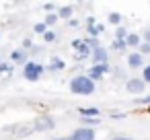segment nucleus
<instances>
[{
    "label": "nucleus",
    "instance_id": "nucleus-4",
    "mask_svg": "<svg viewBox=\"0 0 150 140\" xmlns=\"http://www.w3.org/2000/svg\"><path fill=\"white\" fill-rule=\"evenodd\" d=\"M125 89H127V93H132V95H140V93H144L146 85H144L142 78H127V80H125Z\"/></svg>",
    "mask_w": 150,
    "mask_h": 140
},
{
    "label": "nucleus",
    "instance_id": "nucleus-18",
    "mask_svg": "<svg viewBox=\"0 0 150 140\" xmlns=\"http://www.w3.org/2000/svg\"><path fill=\"white\" fill-rule=\"evenodd\" d=\"M111 48H113L115 52H125V50H127V48H125V41H119V39H113Z\"/></svg>",
    "mask_w": 150,
    "mask_h": 140
},
{
    "label": "nucleus",
    "instance_id": "nucleus-19",
    "mask_svg": "<svg viewBox=\"0 0 150 140\" xmlns=\"http://www.w3.org/2000/svg\"><path fill=\"white\" fill-rule=\"evenodd\" d=\"M138 54H140L142 58H144L146 54H150V43H144V41H142V43L138 45Z\"/></svg>",
    "mask_w": 150,
    "mask_h": 140
},
{
    "label": "nucleus",
    "instance_id": "nucleus-25",
    "mask_svg": "<svg viewBox=\"0 0 150 140\" xmlns=\"http://www.w3.org/2000/svg\"><path fill=\"white\" fill-rule=\"evenodd\" d=\"M43 39L50 43V41H54V39H56V33H54V31H45V33H43Z\"/></svg>",
    "mask_w": 150,
    "mask_h": 140
},
{
    "label": "nucleus",
    "instance_id": "nucleus-9",
    "mask_svg": "<svg viewBox=\"0 0 150 140\" xmlns=\"http://www.w3.org/2000/svg\"><path fill=\"white\" fill-rule=\"evenodd\" d=\"M144 64V58L138 54V52H132L129 56H127V66L132 68V70H136V68H140Z\"/></svg>",
    "mask_w": 150,
    "mask_h": 140
},
{
    "label": "nucleus",
    "instance_id": "nucleus-22",
    "mask_svg": "<svg viewBox=\"0 0 150 140\" xmlns=\"http://www.w3.org/2000/svg\"><path fill=\"white\" fill-rule=\"evenodd\" d=\"M13 70V64H6V62H0V74H8Z\"/></svg>",
    "mask_w": 150,
    "mask_h": 140
},
{
    "label": "nucleus",
    "instance_id": "nucleus-12",
    "mask_svg": "<svg viewBox=\"0 0 150 140\" xmlns=\"http://www.w3.org/2000/svg\"><path fill=\"white\" fill-rule=\"evenodd\" d=\"M64 68H66V62H64L62 58H52V62H50V66H47V70H52V72L64 70Z\"/></svg>",
    "mask_w": 150,
    "mask_h": 140
},
{
    "label": "nucleus",
    "instance_id": "nucleus-13",
    "mask_svg": "<svg viewBox=\"0 0 150 140\" xmlns=\"http://www.w3.org/2000/svg\"><path fill=\"white\" fill-rule=\"evenodd\" d=\"M78 111H80V117H99L101 113L97 107H80Z\"/></svg>",
    "mask_w": 150,
    "mask_h": 140
},
{
    "label": "nucleus",
    "instance_id": "nucleus-27",
    "mask_svg": "<svg viewBox=\"0 0 150 140\" xmlns=\"http://www.w3.org/2000/svg\"><path fill=\"white\" fill-rule=\"evenodd\" d=\"M138 103H146V105H150V95H146V97H142V99H136Z\"/></svg>",
    "mask_w": 150,
    "mask_h": 140
},
{
    "label": "nucleus",
    "instance_id": "nucleus-3",
    "mask_svg": "<svg viewBox=\"0 0 150 140\" xmlns=\"http://www.w3.org/2000/svg\"><path fill=\"white\" fill-rule=\"evenodd\" d=\"M70 140H97V134H95V130H93V128L82 126V128H78V130H74V132H72Z\"/></svg>",
    "mask_w": 150,
    "mask_h": 140
},
{
    "label": "nucleus",
    "instance_id": "nucleus-14",
    "mask_svg": "<svg viewBox=\"0 0 150 140\" xmlns=\"http://www.w3.org/2000/svg\"><path fill=\"white\" fill-rule=\"evenodd\" d=\"M101 31H105V27H103V25H91V27H88V37H93V39H95Z\"/></svg>",
    "mask_w": 150,
    "mask_h": 140
},
{
    "label": "nucleus",
    "instance_id": "nucleus-24",
    "mask_svg": "<svg viewBox=\"0 0 150 140\" xmlns=\"http://www.w3.org/2000/svg\"><path fill=\"white\" fill-rule=\"evenodd\" d=\"M142 80H144V85H146V82H150V64H148V66H144V72H142Z\"/></svg>",
    "mask_w": 150,
    "mask_h": 140
},
{
    "label": "nucleus",
    "instance_id": "nucleus-31",
    "mask_svg": "<svg viewBox=\"0 0 150 140\" xmlns=\"http://www.w3.org/2000/svg\"><path fill=\"white\" fill-rule=\"evenodd\" d=\"M0 62H2V60H0Z\"/></svg>",
    "mask_w": 150,
    "mask_h": 140
},
{
    "label": "nucleus",
    "instance_id": "nucleus-26",
    "mask_svg": "<svg viewBox=\"0 0 150 140\" xmlns=\"http://www.w3.org/2000/svg\"><path fill=\"white\" fill-rule=\"evenodd\" d=\"M144 43H150V29H144V33H142V37H140Z\"/></svg>",
    "mask_w": 150,
    "mask_h": 140
},
{
    "label": "nucleus",
    "instance_id": "nucleus-1",
    "mask_svg": "<svg viewBox=\"0 0 150 140\" xmlns=\"http://www.w3.org/2000/svg\"><path fill=\"white\" fill-rule=\"evenodd\" d=\"M70 91L74 95H93L95 93V82L91 78H86L84 74H80V76H74L70 80Z\"/></svg>",
    "mask_w": 150,
    "mask_h": 140
},
{
    "label": "nucleus",
    "instance_id": "nucleus-28",
    "mask_svg": "<svg viewBox=\"0 0 150 140\" xmlns=\"http://www.w3.org/2000/svg\"><path fill=\"white\" fill-rule=\"evenodd\" d=\"M113 140H134V138H129V136H123V134H117V136H113Z\"/></svg>",
    "mask_w": 150,
    "mask_h": 140
},
{
    "label": "nucleus",
    "instance_id": "nucleus-6",
    "mask_svg": "<svg viewBox=\"0 0 150 140\" xmlns=\"http://www.w3.org/2000/svg\"><path fill=\"white\" fill-rule=\"evenodd\" d=\"M33 128H35V130H39V132L52 130V128H54V119H52V115H47V113L39 115V117L35 119V126H33Z\"/></svg>",
    "mask_w": 150,
    "mask_h": 140
},
{
    "label": "nucleus",
    "instance_id": "nucleus-8",
    "mask_svg": "<svg viewBox=\"0 0 150 140\" xmlns=\"http://www.w3.org/2000/svg\"><path fill=\"white\" fill-rule=\"evenodd\" d=\"M107 60H109V54H107V50L105 48H95L93 50V62H95V66H101V64H107Z\"/></svg>",
    "mask_w": 150,
    "mask_h": 140
},
{
    "label": "nucleus",
    "instance_id": "nucleus-11",
    "mask_svg": "<svg viewBox=\"0 0 150 140\" xmlns=\"http://www.w3.org/2000/svg\"><path fill=\"white\" fill-rule=\"evenodd\" d=\"M140 43H142V39H140L138 33H127V37H125V48H138Z\"/></svg>",
    "mask_w": 150,
    "mask_h": 140
},
{
    "label": "nucleus",
    "instance_id": "nucleus-20",
    "mask_svg": "<svg viewBox=\"0 0 150 140\" xmlns=\"http://www.w3.org/2000/svg\"><path fill=\"white\" fill-rule=\"evenodd\" d=\"M109 23H111V25H119V23H121V15H119V13H111V15H109Z\"/></svg>",
    "mask_w": 150,
    "mask_h": 140
},
{
    "label": "nucleus",
    "instance_id": "nucleus-21",
    "mask_svg": "<svg viewBox=\"0 0 150 140\" xmlns=\"http://www.w3.org/2000/svg\"><path fill=\"white\" fill-rule=\"evenodd\" d=\"M82 124H86V128H93L95 124H99V117H82Z\"/></svg>",
    "mask_w": 150,
    "mask_h": 140
},
{
    "label": "nucleus",
    "instance_id": "nucleus-2",
    "mask_svg": "<svg viewBox=\"0 0 150 140\" xmlns=\"http://www.w3.org/2000/svg\"><path fill=\"white\" fill-rule=\"evenodd\" d=\"M43 66L39 64V62H33V60H27V64L23 66V76H25V80H31V82H35V80H39V76L43 74Z\"/></svg>",
    "mask_w": 150,
    "mask_h": 140
},
{
    "label": "nucleus",
    "instance_id": "nucleus-16",
    "mask_svg": "<svg viewBox=\"0 0 150 140\" xmlns=\"http://www.w3.org/2000/svg\"><path fill=\"white\" fill-rule=\"evenodd\" d=\"M56 23H58V15H56V13H50V15L45 17V21H43L45 27H52V25H56Z\"/></svg>",
    "mask_w": 150,
    "mask_h": 140
},
{
    "label": "nucleus",
    "instance_id": "nucleus-7",
    "mask_svg": "<svg viewBox=\"0 0 150 140\" xmlns=\"http://www.w3.org/2000/svg\"><path fill=\"white\" fill-rule=\"evenodd\" d=\"M105 72H109V66H107V64H101V66H91V68H88V72H86L84 76H86V78H91V80L95 82V80H99Z\"/></svg>",
    "mask_w": 150,
    "mask_h": 140
},
{
    "label": "nucleus",
    "instance_id": "nucleus-17",
    "mask_svg": "<svg viewBox=\"0 0 150 140\" xmlns=\"http://www.w3.org/2000/svg\"><path fill=\"white\" fill-rule=\"evenodd\" d=\"M127 29L125 27H117V31H115V39H119V41H125V37H127Z\"/></svg>",
    "mask_w": 150,
    "mask_h": 140
},
{
    "label": "nucleus",
    "instance_id": "nucleus-15",
    "mask_svg": "<svg viewBox=\"0 0 150 140\" xmlns=\"http://www.w3.org/2000/svg\"><path fill=\"white\" fill-rule=\"evenodd\" d=\"M70 17H72V9L70 6H64V9L58 11V19H70Z\"/></svg>",
    "mask_w": 150,
    "mask_h": 140
},
{
    "label": "nucleus",
    "instance_id": "nucleus-23",
    "mask_svg": "<svg viewBox=\"0 0 150 140\" xmlns=\"http://www.w3.org/2000/svg\"><path fill=\"white\" fill-rule=\"evenodd\" d=\"M33 31H35V33H39V35H43V33L47 31V27H45L43 23H37V25H33Z\"/></svg>",
    "mask_w": 150,
    "mask_h": 140
},
{
    "label": "nucleus",
    "instance_id": "nucleus-5",
    "mask_svg": "<svg viewBox=\"0 0 150 140\" xmlns=\"http://www.w3.org/2000/svg\"><path fill=\"white\" fill-rule=\"evenodd\" d=\"M72 48H74V52H76V58H78V60L86 58V56H88V52H91V48H88L86 39H76V41H72Z\"/></svg>",
    "mask_w": 150,
    "mask_h": 140
},
{
    "label": "nucleus",
    "instance_id": "nucleus-10",
    "mask_svg": "<svg viewBox=\"0 0 150 140\" xmlns=\"http://www.w3.org/2000/svg\"><path fill=\"white\" fill-rule=\"evenodd\" d=\"M13 64H27V50H15L11 54Z\"/></svg>",
    "mask_w": 150,
    "mask_h": 140
},
{
    "label": "nucleus",
    "instance_id": "nucleus-30",
    "mask_svg": "<svg viewBox=\"0 0 150 140\" xmlns=\"http://www.w3.org/2000/svg\"><path fill=\"white\" fill-rule=\"evenodd\" d=\"M56 140H70V138H56Z\"/></svg>",
    "mask_w": 150,
    "mask_h": 140
},
{
    "label": "nucleus",
    "instance_id": "nucleus-29",
    "mask_svg": "<svg viewBox=\"0 0 150 140\" xmlns=\"http://www.w3.org/2000/svg\"><path fill=\"white\" fill-rule=\"evenodd\" d=\"M43 9H45V11H52V9H54V4H52V2H47V4H43Z\"/></svg>",
    "mask_w": 150,
    "mask_h": 140
}]
</instances>
